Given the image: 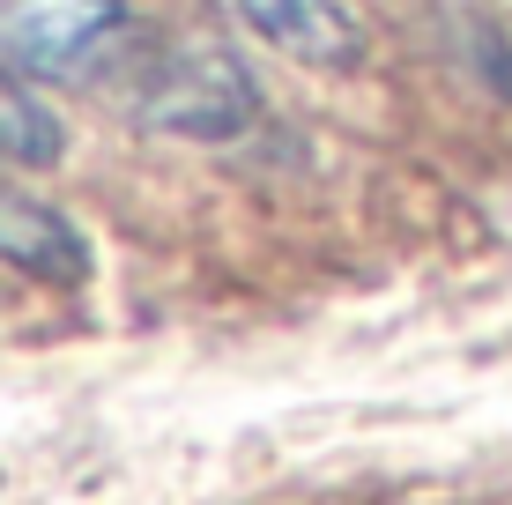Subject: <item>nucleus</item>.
I'll list each match as a JSON object with an SVG mask.
<instances>
[{
	"label": "nucleus",
	"instance_id": "obj_3",
	"mask_svg": "<svg viewBox=\"0 0 512 505\" xmlns=\"http://www.w3.org/2000/svg\"><path fill=\"white\" fill-rule=\"evenodd\" d=\"M0 260L38 275V283H60V290L90 283V238L52 201L23 194V186H0Z\"/></svg>",
	"mask_w": 512,
	"mask_h": 505
},
{
	"label": "nucleus",
	"instance_id": "obj_1",
	"mask_svg": "<svg viewBox=\"0 0 512 505\" xmlns=\"http://www.w3.org/2000/svg\"><path fill=\"white\" fill-rule=\"evenodd\" d=\"M134 119L149 134H179V142H238L260 119V82L231 45H171L164 60H149L134 90Z\"/></svg>",
	"mask_w": 512,
	"mask_h": 505
},
{
	"label": "nucleus",
	"instance_id": "obj_2",
	"mask_svg": "<svg viewBox=\"0 0 512 505\" xmlns=\"http://www.w3.org/2000/svg\"><path fill=\"white\" fill-rule=\"evenodd\" d=\"M127 38L119 0H8L0 8V52L23 82H75Z\"/></svg>",
	"mask_w": 512,
	"mask_h": 505
},
{
	"label": "nucleus",
	"instance_id": "obj_5",
	"mask_svg": "<svg viewBox=\"0 0 512 505\" xmlns=\"http://www.w3.org/2000/svg\"><path fill=\"white\" fill-rule=\"evenodd\" d=\"M60 149H67V134L52 119V104L30 97L23 75H0V164L45 171V164H60Z\"/></svg>",
	"mask_w": 512,
	"mask_h": 505
},
{
	"label": "nucleus",
	"instance_id": "obj_4",
	"mask_svg": "<svg viewBox=\"0 0 512 505\" xmlns=\"http://www.w3.org/2000/svg\"><path fill=\"white\" fill-rule=\"evenodd\" d=\"M238 23L253 38H268L275 52L305 67H357L364 60V30L342 0H231Z\"/></svg>",
	"mask_w": 512,
	"mask_h": 505
}]
</instances>
